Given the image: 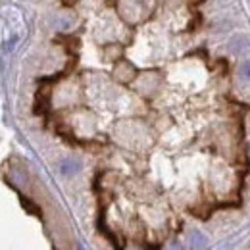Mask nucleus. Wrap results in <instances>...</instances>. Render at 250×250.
Segmentation results:
<instances>
[{"label":"nucleus","instance_id":"20e7f679","mask_svg":"<svg viewBox=\"0 0 250 250\" xmlns=\"http://www.w3.org/2000/svg\"><path fill=\"white\" fill-rule=\"evenodd\" d=\"M241 75L245 79H250V60H247L243 66H241Z\"/></svg>","mask_w":250,"mask_h":250},{"label":"nucleus","instance_id":"7ed1b4c3","mask_svg":"<svg viewBox=\"0 0 250 250\" xmlns=\"http://www.w3.org/2000/svg\"><path fill=\"white\" fill-rule=\"evenodd\" d=\"M54 25H56L58 29H69V27L73 25V19H71L69 16H58V17L54 19Z\"/></svg>","mask_w":250,"mask_h":250},{"label":"nucleus","instance_id":"f03ea898","mask_svg":"<svg viewBox=\"0 0 250 250\" xmlns=\"http://www.w3.org/2000/svg\"><path fill=\"white\" fill-rule=\"evenodd\" d=\"M60 171L64 175H73V173L79 171V162H75V160H64V162H60Z\"/></svg>","mask_w":250,"mask_h":250},{"label":"nucleus","instance_id":"f257e3e1","mask_svg":"<svg viewBox=\"0 0 250 250\" xmlns=\"http://www.w3.org/2000/svg\"><path fill=\"white\" fill-rule=\"evenodd\" d=\"M133 75H135V69H133L127 62H121V64H119V67L116 69V77H117L119 81H123V83H127Z\"/></svg>","mask_w":250,"mask_h":250}]
</instances>
